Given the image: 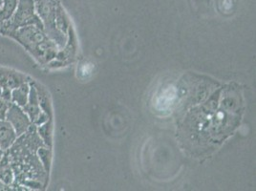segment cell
<instances>
[{"label": "cell", "mask_w": 256, "mask_h": 191, "mask_svg": "<svg viewBox=\"0 0 256 191\" xmlns=\"http://www.w3.org/2000/svg\"><path fill=\"white\" fill-rule=\"evenodd\" d=\"M5 36L20 43L40 62H44L52 53V42H49L42 25L34 24L12 31Z\"/></svg>", "instance_id": "cell-1"}, {"label": "cell", "mask_w": 256, "mask_h": 191, "mask_svg": "<svg viewBox=\"0 0 256 191\" xmlns=\"http://www.w3.org/2000/svg\"><path fill=\"white\" fill-rule=\"evenodd\" d=\"M34 24L42 25L40 20L36 12L34 0H20L18 8L11 20L0 26V31L1 34L5 36L12 31Z\"/></svg>", "instance_id": "cell-2"}, {"label": "cell", "mask_w": 256, "mask_h": 191, "mask_svg": "<svg viewBox=\"0 0 256 191\" xmlns=\"http://www.w3.org/2000/svg\"><path fill=\"white\" fill-rule=\"evenodd\" d=\"M5 120L10 122L18 137L22 136L32 126L30 118L24 112L23 108L14 104H12L9 107Z\"/></svg>", "instance_id": "cell-3"}, {"label": "cell", "mask_w": 256, "mask_h": 191, "mask_svg": "<svg viewBox=\"0 0 256 191\" xmlns=\"http://www.w3.org/2000/svg\"><path fill=\"white\" fill-rule=\"evenodd\" d=\"M31 78L27 74H23L14 69L5 67H0V88L1 91L7 90L12 91V89L18 87L24 82H29Z\"/></svg>", "instance_id": "cell-4"}, {"label": "cell", "mask_w": 256, "mask_h": 191, "mask_svg": "<svg viewBox=\"0 0 256 191\" xmlns=\"http://www.w3.org/2000/svg\"><path fill=\"white\" fill-rule=\"evenodd\" d=\"M18 138V137L10 122L6 120H0V148L4 151L9 150Z\"/></svg>", "instance_id": "cell-5"}, {"label": "cell", "mask_w": 256, "mask_h": 191, "mask_svg": "<svg viewBox=\"0 0 256 191\" xmlns=\"http://www.w3.org/2000/svg\"><path fill=\"white\" fill-rule=\"evenodd\" d=\"M30 80L27 82L22 84L18 87L12 90V104L20 107H23L27 104V100H28V98H29V93H30Z\"/></svg>", "instance_id": "cell-6"}, {"label": "cell", "mask_w": 256, "mask_h": 191, "mask_svg": "<svg viewBox=\"0 0 256 191\" xmlns=\"http://www.w3.org/2000/svg\"><path fill=\"white\" fill-rule=\"evenodd\" d=\"M20 0H1L0 3V26L11 20L18 8Z\"/></svg>", "instance_id": "cell-7"}, {"label": "cell", "mask_w": 256, "mask_h": 191, "mask_svg": "<svg viewBox=\"0 0 256 191\" xmlns=\"http://www.w3.org/2000/svg\"><path fill=\"white\" fill-rule=\"evenodd\" d=\"M11 104V102H8L0 96V120H3L6 118L8 109Z\"/></svg>", "instance_id": "cell-8"}, {"label": "cell", "mask_w": 256, "mask_h": 191, "mask_svg": "<svg viewBox=\"0 0 256 191\" xmlns=\"http://www.w3.org/2000/svg\"><path fill=\"white\" fill-rule=\"evenodd\" d=\"M5 155H6V151H4L3 149L0 148V162H1L2 160L4 159Z\"/></svg>", "instance_id": "cell-9"}, {"label": "cell", "mask_w": 256, "mask_h": 191, "mask_svg": "<svg viewBox=\"0 0 256 191\" xmlns=\"http://www.w3.org/2000/svg\"><path fill=\"white\" fill-rule=\"evenodd\" d=\"M0 93H1V88H0Z\"/></svg>", "instance_id": "cell-10"}, {"label": "cell", "mask_w": 256, "mask_h": 191, "mask_svg": "<svg viewBox=\"0 0 256 191\" xmlns=\"http://www.w3.org/2000/svg\"><path fill=\"white\" fill-rule=\"evenodd\" d=\"M0 34H1V31H0Z\"/></svg>", "instance_id": "cell-11"}, {"label": "cell", "mask_w": 256, "mask_h": 191, "mask_svg": "<svg viewBox=\"0 0 256 191\" xmlns=\"http://www.w3.org/2000/svg\"><path fill=\"white\" fill-rule=\"evenodd\" d=\"M0 3H1V0H0Z\"/></svg>", "instance_id": "cell-12"}]
</instances>
